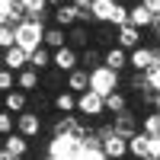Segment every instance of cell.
Segmentation results:
<instances>
[{
    "instance_id": "ac0fdd59",
    "label": "cell",
    "mask_w": 160,
    "mask_h": 160,
    "mask_svg": "<svg viewBox=\"0 0 160 160\" xmlns=\"http://www.w3.org/2000/svg\"><path fill=\"white\" fill-rule=\"evenodd\" d=\"M51 106H55L61 115H71V112H77V93H71V90H58L55 99H51Z\"/></svg>"
},
{
    "instance_id": "74e56055",
    "label": "cell",
    "mask_w": 160,
    "mask_h": 160,
    "mask_svg": "<svg viewBox=\"0 0 160 160\" xmlns=\"http://www.w3.org/2000/svg\"><path fill=\"white\" fill-rule=\"evenodd\" d=\"M148 160H160V157H148Z\"/></svg>"
},
{
    "instance_id": "5b68a950",
    "label": "cell",
    "mask_w": 160,
    "mask_h": 160,
    "mask_svg": "<svg viewBox=\"0 0 160 160\" xmlns=\"http://www.w3.org/2000/svg\"><path fill=\"white\" fill-rule=\"evenodd\" d=\"M16 131L22 138H38L42 135V115H38L35 109H29V112H22V115H16Z\"/></svg>"
},
{
    "instance_id": "4316f807",
    "label": "cell",
    "mask_w": 160,
    "mask_h": 160,
    "mask_svg": "<svg viewBox=\"0 0 160 160\" xmlns=\"http://www.w3.org/2000/svg\"><path fill=\"white\" fill-rule=\"evenodd\" d=\"M16 45V29L13 26H0V51H10Z\"/></svg>"
},
{
    "instance_id": "d6a6232c",
    "label": "cell",
    "mask_w": 160,
    "mask_h": 160,
    "mask_svg": "<svg viewBox=\"0 0 160 160\" xmlns=\"http://www.w3.org/2000/svg\"><path fill=\"white\" fill-rule=\"evenodd\" d=\"M48 7H61V3H68V0H45Z\"/></svg>"
},
{
    "instance_id": "52a82bcc",
    "label": "cell",
    "mask_w": 160,
    "mask_h": 160,
    "mask_svg": "<svg viewBox=\"0 0 160 160\" xmlns=\"http://www.w3.org/2000/svg\"><path fill=\"white\" fill-rule=\"evenodd\" d=\"M112 131H115V135H122V138H135L138 131H141V122H138V115L131 112V109H125L122 115L112 118Z\"/></svg>"
},
{
    "instance_id": "ba28073f",
    "label": "cell",
    "mask_w": 160,
    "mask_h": 160,
    "mask_svg": "<svg viewBox=\"0 0 160 160\" xmlns=\"http://www.w3.org/2000/svg\"><path fill=\"white\" fill-rule=\"evenodd\" d=\"M77 68H80V51H77V48L64 45V48L55 51V71H61V74H74Z\"/></svg>"
},
{
    "instance_id": "9c48e42d",
    "label": "cell",
    "mask_w": 160,
    "mask_h": 160,
    "mask_svg": "<svg viewBox=\"0 0 160 160\" xmlns=\"http://www.w3.org/2000/svg\"><path fill=\"white\" fill-rule=\"evenodd\" d=\"M51 16H55V26H61V29H74V26L80 22V7H74L68 0V3H61V7L51 10Z\"/></svg>"
},
{
    "instance_id": "e575fe53",
    "label": "cell",
    "mask_w": 160,
    "mask_h": 160,
    "mask_svg": "<svg viewBox=\"0 0 160 160\" xmlns=\"http://www.w3.org/2000/svg\"><path fill=\"white\" fill-rule=\"evenodd\" d=\"M0 160H16V157H10V154H3V157H0Z\"/></svg>"
},
{
    "instance_id": "f35d334b",
    "label": "cell",
    "mask_w": 160,
    "mask_h": 160,
    "mask_svg": "<svg viewBox=\"0 0 160 160\" xmlns=\"http://www.w3.org/2000/svg\"><path fill=\"white\" fill-rule=\"evenodd\" d=\"M22 3H32V0H22Z\"/></svg>"
},
{
    "instance_id": "8992f818",
    "label": "cell",
    "mask_w": 160,
    "mask_h": 160,
    "mask_svg": "<svg viewBox=\"0 0 160 160\" xmlns=\"http://www.w3.org/2000/svg\"><path fill=\"white\" fill-rule=\"evenodd\" d=\"M102 64H106L109 71L122 74L125 68H131V51H125V48L112 45V48H106V51H102Z\"/></svg>"
},
{
    "instance_id": "3957f363",
    "label": "cell",
    "mask_w": 160,
    "mask_h": 160,
    "mask_svg": "<svg viewBox=\"0 0 160 160\" xmlns=\"http://www.w3.org/2000/svg\"><path fill=\"white\" fill-rule=\"evenodd\" d=\"M77 112L80 115H90V118H99V115H106V99L99 96V93L87 90V93L77 96Z\"/></svg>"
},
{
    "instance_id": "603a6c76",
    "label": "cell",
    "mask_w": 160,
    "mask_h": 160,
    "mask_svg": "<svg viewBox=\"0 0 160 160\" xmlns=\"http://www.w3.org/2000/svg\"><path fill=\"white\" fill-rule=\"evenodd\" d=\"M80 68L83 71H96V68H102V55L96 48H83L80 51Z\"/></svg>"
},
{
    "instance_id": "d590c367",
    "label": "cell",
    "mask_w": 160,
    "mask_h": 160,
    "mask_svg": "<svg viewBox=\"0 0 160 160\" xmlns=\"http://www.w3.org/2000/svg\"><path fill=\"white\" fill-rule=\"evenodd\" d=\"M0 157H3V141H0Z\"/></svg>"
},
{
    "instance_id": "4fadbf2b",
    "label": "cell",
    "mask_w": 160,
    "mask_h": 160,
    "mask_svg": "<svg viewBox=\"0 0 160 160\" xmlns=\"http://www.w3.org/2000/svg\"><path fill=\"white\" fill-rule=\"evenodd\" d=\"M3 154L16 157V160H22L26 154H29V138H22L19 131H13V135H7V138H3Z\"/></svg>"
},
{
    "instance_id": "277c9868",
    "label": "cell",
    "mask_w": 160,
    "mask_h": 160,
    "mask_svg": "<svg viewBox=\"0 0 160 160\" xmlns=\"http://www.w3.org/2000/svg\"><path fill=\"white\" fill-rule=\"evenodd\" d=\"M160 64V51H154V48H135L131 51V68H135L138 74H151L154 68Z\"/></svg>"
},
{
    "instance_id": "4dcf8cb0",
    "label": "cell",
    "mask_w": 160,
    "mask_h": 160,
    "mask_svg": "<svg viewBox=\"0 0 160 160\" xmlns=\"http://www.w3.org/2000/svg\"><path fill=\"white\" fill-rule=\"evenodd\" d=\"M151 157H160V135L151 138Z\"/></svg>"
},
{
    "instance_id": "f1b7e54d",
    "label": "cell",
    "mask_w": 160,
    "mask_h": 160,
    "mask_svg": "<svg viewBox=\"0 0 160 160\" xmlns=\"http://www.w3.org/2000/svg\"><path fill=\"white\" fill-rule=\"evenodd\" d=\"M42 80H45L48 87H61V83L68 87V74H61V71H51V74H48V77H42Z\"/></svg>"
},
{
    "instance_id": "d6986e66",
    "label": "cell",
    "mask_w": 160,
    "mask_h": 160,
    "mask_svg": "<svg viewBox=\"0 0 160 160\" xmlns=\"http://www.w3.org/2000/svg\"><path fill=\"white\" fill-rule=\"evenodd\" d=\"M38 87H42V74H38V71L26 68V71H19V74H16V90L32 93V90H38Z\"/></svg>"
},
{
    "instance_id": "6da1fadb",
    "label": "cell",
    "mask_w": 160,
    "mask_h": 160,
    "mask_svg": "<svg viewBox=\"0 0 160 160\" xmlns=\"http://www.w3.org/2000/svg\"><path fill=\"white\" fill-rule=\"evenodd\" d=\"M45 29H48V26L26 19L22 26H16V45H19L22 51H29V55H32V51H38V48L45 45Z\"/></svg>"
},
{
    "instance_id": "44dd1931",
    "label": "cell",
    "mask_w": 160,
    "mask_h": 160,
    "mask_svg": "<svg viewBox=\"0 0 160 160\" xmlns=\"http://www.w3.org/2000/svg\"><path fill=\"white\" fill-rule=\"evenodd\" d=\"M64 45H68V32H64L61 26H48V29H45V48L58 51V48H64Z\"/></svg>"
},
{
    "instance_id": "484cf974",
    "label": "cell",
    "mask_w": 160,
    "mask_h": 160,
    "mask_svg": "<svg viewBox=\"0 0 160 160\" xmlns=\"http://www.w3.org/2000/svg\"><path fill=\"white\" fill-rule=\"evenodd\" d=\"M13 131H16V115L7 112V109H0V138L13 135Z\"/></svg>"
},
{
    "instance_id": "7c38bea8",
    "label": "cell",
    "mask_w": 160,
    "mask_h": 160,
    "mask_svg": "<svg viewBox=\"0 0 160 160\" xmlns=\"http://www.w3.org/2000/svg\"><path fill=\"white\" fill-rule=\"evenodd\" d=\"M115 45L125 48V51L141 48V29H135V26H122V29H115Z\"/></svg>"
},
{
    "instance_id": "8fae6325",
    "label": "cell",
    "mask_w": 160,
    "mask_h": 160,
    "mask_svg": "<svg viewBox=\"0 0 160 160\" xmlns=\"http://www.w3.org/2000/svg\"><path fill=\"white\" fill-rule=\"evenodd\" d=\"M128 26H135V29H151L154 26V13L138 0V3L128 7Z\"/></svg>"
},
{
    "instance_id": "7a4b0ae2",
    "label": "cell",
    "mask_w": 160,
    "mask_h": 160,
    "mask_svg": "<svg viewBox=\"0 0 160 160\" xmlns=\"http://www.w3.org/2000/svg\"><path fill=\"white\" fill-rule=\"evenodd\" d=\"M118 83H122V77H118L115 71H109L106 64L96 68V71H90V90L99 93L102 99H109L112 93H118Z\"/></svg>"
},
{
    "instance_id": "5bb4252c",
    "label": "cell",
    "mask_w": 160,
    "mask_h": 160,
    "mask_svg": "<svg viewBox=\"0 0 160 160\" xmlns=\"http://www.w3.org/2000/svg\"><path fill=\"white\" fill-rule=\"evenodd\" d=\"M3 64H7V71L19 74V71H26V68H29V51H22L19 45H13L10 51H3Z\"/></svg>"
},
{
    "instance_id": "d4e9b609",
    "label": "cell",
    "mask_w": 160,
    "mask_h": 160,
    "mask_svg": "<svg viewBox=\"0 0 160 160\" xmlns=\"http://www.w3.org/2000/svg\"><path fill=\"white\" fill-rule=\"evenodd\" d=\"M141 131H144V135H160V115H157V109L154 112H148V115H144V122H141Z\"/></svg>"
},
{
    "instance_id": "ab89813d",
    "label": "cell",
    "mask_w": 160,
    "mask_h": 160,
    "mask_svg": "<svg viewBox=\"0 0 160 160\" xmlns=\"http://www.w3.org/2000/svg\"><path fill=\"white\" fill-rule=\"evenodd\" d=\"M157 115H160V109H157Z\"/></svg>"
},
{
    "instance_id": "30bf717a",
    "label": "cell",
    "mask_w": 160,
    "mask_h": 160,
    "mask_svg": "<svg viewBox=\"0 0 160 160\" xmlns=\"http://www.w3.org/2000/svg\"><path fill=\"white\" fill-rule=\"evenodd\" d=\"M102 157L106 160H122V157H128V138H122V135H112L102 141Z\"/></svg>"
},
{
    "instance_id": "e0dca14e",
    "label": "cell",
    "mask_w": 160,
    "mask_h": 160,
    "mask_svg": "<svg viewBox=\"0 0 160 160\" xmlns=\"http://www.w3.org/2000/svg\"><path fill=\"white\" fill-rule=\"evenodd\" d=\"M29 68H32V71H38V74L48 71V68H55V51L42 45L38 51H32V55H29Z\"/></svg>"
},
{
    "instance_id": "7402d4cb",
    "label": "cell",
    "mask_w": 160,
    "mask_h": 160,
    "mask_svg": "<svg viewBox=\"0 0 160 160\" xmlns=\"http://www.w3.org/2000/svg\"><path fill=\"white\" fill-rule=\"evenodd\" d=\"M68 45H71V48H87V45H90V29L77 22L74 29L68 32Z\"/></svg>"
},
{
    "instance_id": "f546056e",
    "label": "cell",
    "mask_w": 160,
    "mask_h": 160,
    "mask_svg": "<svg viewBox=\"0 0 160 160\" xmlns=\"http://www.w3.org/2000/svg\"><path fill=\"white\" fill-rule=\"evenodd\" d=\"M141 3L148 7V10L154 13V16H160V0H141Z\"/></svg>"
},
{
    "instance_id": "1f68e13d",
    "label": "cell",
    "mask_w": 160,
    "mask_h": 160,
    "mask_svg": "<svg viewBox=\"0 0 160 160\" xmlns=\"http://www.w3.org/2000/svg\"><path fill=\"white\" fill-rule=\"evenodd\" d=\"M71 3L80 7V10H90V7H93V0H71Z\"/></svg>"
},
{
    "instance_id": "83f0119b",
    "label": "cell",
    "mask_w": 160,
    "mask_h": 160,
    "mask_svg": "<svg viewBox=\"0 0 160 160\" xmlns=\"http://www.w3.org/2000/svg\"><path fill=\"white\" fill-rule=\"evenodd\" d=\"M13 90H16V74L3 68V71H0V93L7 96V93H13Z\"/></svg>"
},
{
    "instance_id": "9a60e30c",
    "label": "cell",
    "mask_w": 160,
    "mask_h": 160,
    "mask_svg": "<svg viewBox=\"0 0 160 160\" xmlns=\"http://www.w3.org/2000/svg\"><path fill=\"white\" fill-rule=\"evenodd\" d=\"M128 157H135V160H148V157H151V135L138 131L135 138H128Z\"/></svg>"
},
{
    "instance_id": "836d02e7",
    "label": "cell",
    "mask_w": 160,
    "mask_h": 160,
    "mask_svg": "<svg viewBox=\"0 0 160 160\" xmlns=\"http://www.w3.org/2000/svg\"><path fill=\"white\" fill-rule=\"evenodd\" d=\"M3 68H7V64H3V51H0V71H3Z\"/></svg>"
},
{
    "instance_id": "ffe728a7",
    "label": "cell",
    "mask_w": 160,
    "mask_h": 160,
    "mask_svg": "<svg viewBox=\"0 0 160 160\" xmlns=\"http://www.w3.org/2000/svg\"><path fill=\"white\" fill-rule=\"evenodd\" d=\"M68 90L77 93V96H80V93H87V90H90V71L77 68L74 74H68Z\"/></svg>"
},
{
    "instance_id": "cb8c5ba5",
    "label": "cell",
    "mask_w": 160,
    "mask_h": 160,
    "mask_svg": "<svg viewBox=\"0 0 160 160\" xmlns=\"http://www.w3.org/2000/svg\"><path fill=\"white\" fill-rule=\"evenodd\" d=\"M125 109H128V96H125L122 90H118V93H112V96L106 99V112H112V115H122Z\"/></svg>"
},
{
    "instance_id": "8d00e7d4",
    "label": "cell",
    "mask_w": 160,
    "mask_h": 160,
    "mask_svg": "<svg viewBox=\"0 0 160 160\" xmlns=\"http://www.w3.org/2000/svg\"><path fill=\"white\" fill-rule=\"evenodd\" d=\"M93 3H106V0H93Z\"/></svg>"
},
{
    "instance_id": "2e32d148",
    "label": "cell",
    "mask_w": 160,
    "mask_h": 160,
    "mask_svg": "<svg viewBox=\"0 0 160 160\" xmlns=\"http://www.w3.org/2000/svg\"><path fill=\"white\" fill-rule=\"evenodd\" d=\"M3 109L13 112V115H22V112H29V93H22V90H13L3 96Z\"/></svg>"
}]
</instances>
